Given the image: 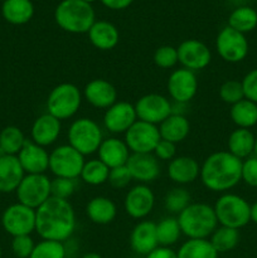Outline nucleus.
Returning <instances> with one entry per match:
<instances>
[{
  "instance_id": "obj_1",
  "label": "nucleus",
  "mask_w": 257,
  "mask_h": 258,
  "mask_svg": "<svg viewBox=\"0 0 257 258\" xmlns=\"http://www.w3.org/2000/svg\"><path fill=\"white\" fill-rule=\"evenodd\" d=\"M75 229V209L68 201L50 197L35 209V231L42 239L65 242Z\"/></svg>"
},
{
  "instance_id": "obj_2",
  "label": "nucleus",
  "mask_w": 257,
  "mask_h": 258,
  "mask_svg": "<svg viewBox=\"0 0 257 258\" xmlns=\"http://www.w3.org/2000/svg\"><path fill=\"white\" fill-rule=\"evenodd\" d=\"M199 176L209 190H229L242 180V160L229 151H217L204 160Z\"/></svg>"
},
{
  "instance_id": "obj_3",
  "label": "nucleus",
  "mask_w": 257,
  "mask_h": 258,
  "mask_svg": "<svg viewBox=\"0 0 257 258\" xmlns=\"http://www.w3.org/2000/svg\"><path fill=\"white\" fill-rule=\"evenodd\" d=\"M181 233L189 239H207L218 228L213 207L206 203H190L178 214Z\"/></svg>"
},
{
  "instance_id": "obj_4",
  "label": "nucleus",
  "mask_w": 257,
  "mask_h": 258,
  "mask_svg": "<svg viewBox=\"0 0 257 258\" xmlns=\"http://www.w3.org/2000/svg\"><path fill=\"white\" fill-rule=\"evenodd\" d=\"M54 19L66 32L82 34L88 33L95 23V12L91 4L82 0H63L55 8Z\"/></svg>"
},
{
  "instance_id": "obj_5",
  "label": "nucleus",
  "mask_w": 257,
  "mask_h": 258,
  "mask_svg": "<svg viewBox=\"0 0 257 258\" xmlns=\"http://www.w3.org/2000/svg\"><path fill=\"white\" fill-rule=\"evenodd\" d=\"M214 213L221 226L239 229L251 221V206L237 194H223L214 204Z\"/></svg>"
},
{
  "instance_id": "obj_6",
  "label": "nucleus",
  "mask_w": 257,
  "mask_h": 258,
  "mask_svg": "<svg viewBox=\"0 0 257 258\" xmlns=\"http://www.w3.org/2000/svg\"><path fill=\"white\" fill-rule=\"evenodd\" d=\"M82 102V95L73 83H60L55 86L47 98L48 113L59 121L67 120L77 113Z\"/></svg>"
},
{
  "instance_id": "obj_7",
  "label": "nucleus",
  "mask_w": 257,
  "mask_h": 258,
  "mask_svg": "<svg viewBox=\"0 0 257 258\" xmlns=\"http://www.w3.org/2000/svg\"><path fill=\"white\" fill-rule=\"evenodd\" d=\"M68 141L70 145L78 153L91 155L96 153L102 144V131L97 122L87 117L78 118L73 121L68 130Z\"/></svg>"
},
{
  "instance_id": "obj_8",
  "label": "nucleus",
  "mask_w": 257,
  "mask_h": 258,
  "mask_svg": "<svg viewBox=\"0 0 257 258\" xmlns=\"http://www.w3.org/2000/svg\"><path fill=\"white\" fill-rule=\"evenodd\" d=\"M85 163V156L70 144L58 146L49 154V170L57 178L77 179Z\"/></svg>"
},
{
  "instance_id": "obj_9",
  "label": "nucleus",
  "mask_w": 257,
  "mask_h": 258,
  "mask_svg": "<svg viewBox=\"0 0 257 258\" xmlns=\"http://www.w3.org/2000/svg\"><path fill=\"white\" fill-rule=\"evenodd\" d=\"M18 203L38 209L50 198V179L45 174L24 175L17 188Z\"/></svg>"
},
{
  "instance_id": "obj_10",
  "label": "nucleus",
  "mask_w": 257,
  "mask_h": 258,
  "mask_svg": "<svg viewBox=\"0 0 257 258\" xmlns=\"http://www.w3.org/2000/svg\"><path fill=\"white\" fill-rule=\"evenodd\" d=\"M2 224L10 236H30L35 231V209L22 203L12 204L3 213Z\"/></svg>"
},
{
  "instance_id": "obj_11",
  "label": "nucleus",
  "mask_w": 257,
  "mask_h": 258,
  "mask_svg": "<svg viewBox=\"0 0 257 258\" xmlns=\"http://www.w3.org/2000/svg\"><path fill=\"white\" fill-rule=\"evenodd\" d=\"M161 140L159 127L153 123L138 120L125 133V143L134 154L154 153Z\"/></svg>"
},
{
  "instance_id": "obj_12",
  "label": "nucleus",
  "mask_w": 257,
  "mask_h": 258,
  "mask_svg": "<svg viewBox=\"0 0 257 258\" xmlns=\"http://www.w3.org/2000/svg\"><path fill=\"white\" fill-rule=\"evenodd\" d=\"M216 48L223 60L228 63L242 62L248 54V42L242 33L226 27L219 32L216 39Z\"/></svg>"
},
{
  "instance_id": "obj_13",
  "label": "nucleus",
  "mask_w": 257,
  "mask_h": 258,
  "mask_svg": "<svg viewBox=\"0 0 257 258\" xmlns=\"http://www.w3.org/2000/svg\"><path fill=\"white\" fill-rule=\"evenodd\" d=\"M138 120L158 125L171 115V105L168 98L159 93H149L143 96L135 103Z\"/></svg>"
},
{
  "instance_id": "obj_14",
  "label": "nucleus",
  "mask_w": 257,
  "mask_h": 258,
  "mask_svg": "<svg viewBox=\"0 0 257 258\" xmlns=\"http://www.w3.org/2000/svg\"><path fill=\"white\" fill-rule=\"evenodd\" d=\"M178 60L183 68L190 71L204 70L212 60V53L203 42L198 39H186L179 44Z\"/></svg>"
},
{
  "instance_id": "obj_15",
  "label": "nucleus",
  "mask_w": 257,
  "mask_h": 258,
  "mask_svg": "<svg viewBox=\"0 0 257 258\" xmlns=\"http://www.w3.org/2000/svg\"><path fill=\"white\" fill-rule=\"evenodd\" d=\"M198 91V80L193 71L180 68L175 70L168 80V92L174 101L185 103L193 100Z\"/></svg>"
},
{
  "instance_id": "obj_16",
  "label": "nucleus",
  "mask_w": 257,
  "mask_h": 258,
  "mask_svg": "<svg viewBox=\"0 0 257 258\" xmlns=\"http://www.w3.org/2000/svg\"><path fill=\"white\" fill-rule=\"evenodd\" d=\"M155 204L153 190L145 184H139L127 191L123 202L125 211L131 218L143 219L151 213Z\"/></svg>"
},
{
  "instance_id": "obj_17",
  "label": "nucleus",
  "mask_w": 257,
  "mask_h": 258,
  "mask_svg": "<svg viewBox=\"0 0 257 258\" xmlns=\"http://www.w3.org/2000/svg\"><path fill=\"white\" fill-rule=\"evenodd\" d=\"M138 121L135 106L125 101H118L106 110L103 116L105 127L110 133H126Z\"/></svg>"
},
{
  "instance_id": "obj_18",
  "label": "nucleus",
  "mask_w": 257,
  "mask_h": 258,
  "mask_svg": "<svg viewBox=\"0 0 257 258\" xmlns=\"http://www.w3.org/2000/svg\"><path fill=\"white\" fill-rule=\"evenodd\" d=\"M131 178L140 183H150L160 175L159 160L153 153L149 154H130L126 163Z\"/></svg>"
},
{
  "instance_id": "obj_19",
  "label": "nucleus",
  "mask_w": 257,
  "mask_h": 258,
  "mask_svg": "<svg viewBox=\"0 0 257 258\" xmlns=\"http://www.w3.org/2000/svg\"><path fill=\"white\" fill-rule=\"evenodd\" d=\"M18 160L24 173L44 174L49 169V154L43 146L27 140L18 154Z\"/></svg>"
},
{
  "instance_id": "obj_20",
  "label": "nucleus",
  "mask_w": 257,
  "mask_h": 258,
  "mask_svg": "<svg viewBox=\"0 0 257 258\" xmlns=\"http://www.w3.org/2000/svg\"><path fill=\"white\" fill-rule=\"evenodd\" d=\"M130 246L135 253L148 256L159 247L156 236V223L150 221L139 222L130 236Z\"/></svg>"
},
{
  "instance_id": "obj_21",
  "label": "nucleus",
  "mask_w": 257,
  "mask_h": 258,
  "mask_svg": "<svg viewBox=\"0 0 257 258\" xmlns=\"http://www.w3.org/2000/svg\"><path fill=\"white\" fill-rule=\"evenodd\" d=\"M83 95L88 103L97 108H108L117 102V91L115 86L102 78L90 81L83 90Z\"/></svg>"
},
{
  "instance_id": "obj_22",
  "label": "nucleus",
  "mask_w": 257,
  "mask_h": 258,
  "mask_svg": "<svg viewBox=\"0 0 257 258\" xmlns=\"http://www.w3.org/2000/svg\"><path fill=\"white\" fill-rule=\"evenodd\" d=\"M60 121L52 116L50 113H44L40 115L37 120L33 122L30 135H32V141L37 145L49 146L58 139L60 134Z\"/></svg>"
},
{
  "instance_id": "obj_23",
  "label": "nucleus",
  "mask_w": 257,
  "mask_h": 258,
  "mask_svg": "<svg viewBox=\"0 0 257 258\" xmlns=\"http://www.w3.org/2000/svg\"><path fill=\"white\" fill-rule=\"evenodd\" d=\"M98 159L108 166V169L126 165L130 156V150L125 141L116 138L106 139L98 148Z\"/></svg>"
},
{
  "instance_id": "obj_24",
  "label": "nucleus",
  "mask_w": 257,
  "mask_h": 258,
  "mask_svg": "<svg viewBox=\"0 0 257 258\" xmlns=\"http://www.w3.org/2000/svg\"><path fill=\"white\" fill-rule=\"evenodd\" d=\"M23 178L24 170L17 155H5L0 158V193L15 191Z\"/></svg>"
},
{
  "instance_id": "obj_25",
  "label": "nucleus",
  "mask_w": 257,
  "mask_h": 258,
  "mask_svg": "<svg viewBox=\"0 0 257 258\" xmlns=\"http://www.w3.org/2000/svg\"><path fill=\"white\" fill-rule=\"evenodd\" d=\"M168 175L176 184H190L201 175V166L190 156H176L169 163Z\"/></svg>"
},
{
  "instance_id": "obj_26",
  "label": "nucleus",
  "mask_w": 257,
  "mask_h": 258,
  "mask_svg": "<svg viewBox=\"0 0 257 258\" xmlns=\"http://www.w3.org/2000/svg\"><path fill=\"white\" fill-rule=\"evenodd\" d=\"M88 38L93 47L100 50H110L117 45L120 40L118 30L112 23L106 20H98L93 23L88 30Z\"/></svg>"
},
{
  "instance_id": "obj_27",
  "label": "nucleus",
  "mask_w": 257,
  "mask_h": 258,
  "mask_svg": "<svg viewBox=\"0 0 257 258\" xmlns=\"http://www.w3.org/2000/svg\"><path fill=\"white\" fill-rule=\"evenodd\" d=\"M159 133H160V138L163 140L178 144L185 140L186 136L189 135L190 123L183 115H173L171 113L166 120H164L160 123Z\"/></svg>"
},
{
  "instance_id": "obj_28",
  "label": "nucleus",
  "mask_w": 257,
  "mask_h": 258,
  "mask_svg": "<svg viewBox=\"0 0 257 258\" xmlns=\"http://www.w3.org/2000/svg\"><path fill=\"white\" fill-rule=\"evenodd\" d=\"M86 213L91 222L96 224H108L116 218L117 208L110 198L106 197H95L88 202L86 207Z\"/></svg>"
},
{
  "instance_id": "obj_29",
  "label": "nucleus",
  "mask_w": 257,
  "mask_h": 258,
  "mask_svg": "<svg viewBox=\"0 0 257 258\" xmlns=\"http://www.w3.org/2000/svg\"><path fill=\"white\" fill-rule=\"evenodd\" d=\"M3 17L14 25H22L29 22L34 14V7L30 0H7L2 8Z\"/></svg>"
},
{
  "instance_id": "obj_30",
  "label": "nucleus",
  "mask_w": 257,
  "mask_h": 258,
  "mask_svg": "<svg viewBox=\"0 0 257 258\" xmlns=\"http://www.w3.org/2000/svg\"><path fill=\"white\" fill-rule=\"evenodd\" d=\"M254 138L253 134L249 128H237L229 135L228 138V151L238 159L249 158L254 149Z\"/></svg>"
},
{
  "instance_id": "obj_31",
  "label": "nucleus",
  "mask_w": 257,
  "mask_h": 258,
  "mask_svg": "<svg viewBox=\"0 0 257 258\" xmlns=\"http://www.w3.org/2000/svg\"><path fill=\"white\" fill-rule=\"evenodd\" d=\"M229 116L239 128H251L257 123V103L243 98L232 105Z\"/></svg>"
},
{
  "instance_id": "obj_32",
  "label": "nucleus",
  "mask_w": 257,
  "mask_h": 258,
  "mask_svg": "<svg viewBox=\"0 0 257 258\" xmlns=\"http://www.w3.org/2000/svg\"><path fill=\"white\" fill-rule=\"evenodd\" d=\"M178 258H218L209 239H188L176 252Z\"/></svg>"
},
{
  "instance_id": "obj_33",
  "label": "nucleus",
  "mask_w": 257,
  "mask_h": 258,
  "mask_svg": "<svg viewBox=\"0 0 257 258\" xmlns=\"http://www.w3.org/2000/svg\"><path fill=\"white\" fill-rule=\"evenodd\" d=\"M228 27L237 32L248 33L257 27V12L249 7H239L231 13Z\"/></svg>"
},
{
  "instance_id": "obj_34",
  "label": "nucleus",
  "mask_w": 257,
  "mask_h": 258,
  "mask_svg": "<svg viewBox=\"0 0 257 258\" xmlns=\"http://www.w3.org/2000/svg\"><path fill=\"white\" fill-rule=\"evenodd\" d=\"M239 238L241 236L238 229L221 226L213 232L209 241L218 253H224L236 248L239 243Z\"/></svg>"
},
{
  "instance_id": "obj_35",
  "label": "nucleus",
  "mask_w": 257,
  "mask_h": 258,
  "mask_svg": "<svg viewBox=\"0 0 257 258\" xmlns=\"http://www.w3.org/2000/svg\"><path fill=\"white\" fill-rule=\"evenodd\" d=\"M156 236L160 247H170L179 241L181 236V229L178 218L166 217L156 224Z\"/></svg>"
},
{
  "instance_id": "obj_36",
  "label": "nucleus",
  "mask_w": 257,
  "mask_h": 258,
  "mask_svg": "<svg viewBox=\"0 0 257 258\" xmlns=\"http://www.w3.org/2000/svg\"><path fill=\"white\" fill-rule=\"evenodd\" d=\"M25 141L24 134L17 126H7L0 133V148L5 155H18Z\"/></svg>"
},
{
  "instance_id": "obj_37",
  "label": "nucleus",
  "mask_w": 257,
  "mask_h": 258,
  "mask_svg": "<svg viewBox=\"0 0 257 258\" xmlns=\"http://www.w3.org/2000/svg\"><path fill=\"white\" fill-rule=\"evenodd\" d=\"M108 166H106L100 159H93L85 163L81 178L88 185H101L108 180Z\"/></svg>"
},
{
  "instance_id": "obj_38",
  "label": "nucleus",
  "mask_w": 257,
  "mask_h": 258,
  "mask_svg": "<svg viewBox=\"0 0 257 258\" xmlns=\"http://www.w3.org/2000/svg\"><path fill=\"white\" fill-rule=\"evenodd\" d=\"M190 194L184 188H174L164 198V207L168 212L179 214L190 204Z\"/></svg>"
},
{
  "instance_id": "obj_39",
  "label": "nucleus",
  "mask_w": 257,
  "mask_h": 258,
  "mask_svg": "<svg viewBox=\"0 0 257 258\" xmlns=\"http://www.w3.org/2000/svg\"><path fill=\"white\" fill-rule=\"evenodd\" d=\"M29 258H66V248L63 242L43 239L35 244Z\"/></svg>"
},
{
  "instance_id": "obj_40",
  "label": "nucleus",
  "mask_w": 257,
  "mask_h": 258,
  "mask_svg": "<svg viewBox=\"0 0 257 258\" xmlns=\"http://www.w3.org/2000/svg\"><path fill=\"white\" fill-rule=\"evenodd\" d=\"M219 97L223 102L228 103L231 106L243 100L244 93L242 82L236 80H228L222 83L221 88H219Z\"/></svg>"
},
{
  "instance_id": "obj_41",
  "label": "nucleus",
  "mask_w": 257,
  "mask_h": 258,
  "mask_svg": "<svg viewBox=\"0 0 257 258\" xmlns=\"http://www.w3.org/2000/svg\"><path fill=\"white\" fill-rule=\"evenodd\" d=\"M76 186H77L76 179L57 178L55 176L53 180H50V196L54 197V198L68 201V198H71L76 191Z\"/></svg>"
},
{
  "instance_id": "obj_42",
  "label": "nucleus",
  "mask_w": 257,
  "mask_h": 258,
  "mask_svg": "<svg viewBox=\"0 0 257 258\" xmlns=\"http://www.w3.org/2000/svg\"><path fill=\"white\" fill-rule=\"evenodd\" d=\"M153 59L154 63L159 68L169 70V68H173L179 62L178 50H176V48L171 47V45H161L155 50Z\"/></svg>"
},
{
  "instance_id": "obj_43",
  "label": "nucleus",
  "mask_w": 257,
  "mask_h": 258,
  "mask_svg": "<svg viewBox=\"0 0 257 258\" xmlns=\"http://www.w3.org/2000/svg\"><path fill=\"white\" fill-rule=\"evenodd\" d=\"M34 241L30 236L13 237L12 251L18 258H29L34 249Z\"/></svg>"
},
{
  "instance_id": "obj_44",
  "label": "nucleus",
  "mask_w": 257,
  "mask_h": 258,
  "mask_svg": "<svg viewBox=\"0 0 257 258\" xmlns=\"http://www.w3.org/2000/svg\"><path fill=\"white\" fill-rule=\"evenodd\" d=\"M131 180H133V178H131V174L126 165L110 169L107 181L111 184V186H113V188L116 189L125 188V186H127L128 184H130Z\"/></svg>"
},
{
  "instance_id": "obj_45",
  "label": "nucleus",
  "mask_w": 257,
  "mask_h": 258,
  "mask_svg": "<svg viewBox=\"0 0 257 258\" xmlns=\"http://www.w3.org/2000/svg\"><path fill=\"white\" fill-rule=\"evenodd\" d=\"M242 180L249 186L257 188V158L249 156L242 161Z\"/></svg>"
},
{
  "instance_id": "obj_46",
  "label": "nucleus",
  "mask_w": 257,
  "mask_h": 258,
  "mask_svg": "<svg viewBox=\"0 0 257 258\" xmlns=\"http://www.w3.org/2000/svg\"><path fill=\"white\" fill-rule=\"evenodd\" d=\"M241 82L242 87H243L244 98L257 103V68L249 71Z\"/></svg>"
},
{
  "instance_id": "obj_47",
  "label": "nucleus",
  "mask_w": 257,
  "mask_h": 258,
  "mask_svg": "<svg viewBox=\"0 0 257 258\" xmlns=\"http://www.w3.org/2000/svg\"><path fill=\"white\" fill-rule=\"evenodd\" d=\"M175 144L161 139L158 143V145H156L153 154L159 160H173L175 158Z\"/></svg>"
},
{
  "instance_id": "obj_48",
  "label": "nucleus",
  "mask_w": 257,
  "mask_h": 258,
  "mask_svg": "<svg viewBox=\"0 0 257 258\" xmlns=\"http://www.w3.org/2000/svg\"><path fill=\"white\" fill-rule=\"evenodd\" d=\"M145 258H178V254H176L175 251L170 248V247H160L154 249L153 252L145 256Z\"/></svg>"
},
{
  "instance_id": "obj_49",
  "label": "nucleus",
  "mask_w": 257,
  "mask_h": 258,
  "mask_svg": "<svg viewBox=\"0 0 257 258\" xmlns=\"http://www.w3.org/2000/svg\"><path fill=\"white\" fill-rule=\"evenodd\" d=\"M105 7L112 10H122L130 7L134 0H101Z\"/></svg>"
},
{
  "instance_id": "obj_50",
  "label": "nucleus",
  "mask_w": 257,
  "mask_h": 258,
  "mask_svg": "<svg viewBox=\"0 0 257 258\" xmlns=\"http://www.w3.org/2000/svg\"><path fill=\"white\" fill-rule=\"evenodd\" d=\"M251 221L257 224V202L251 206Z\"/></svg>"
},
{
  "instance_id": "obj_51",
  "label": "nucleus",
  "mask_w": 257,
  "mask_h": 258,
  "mask_svg": "<svg viewBox=\"0 0 257 258\" xmlns=\"http://www.w3.org/2000/svg\"><path fill=\"white\" fill-rule=\"evenodd\" d=\"M82 258H102V257H101L98 253H96V252H88V253L83 254Z\"/></svg>"
},
{
  "instance_id": "obj_52",
  "label": "nucleus",
  "mask_w": 257,
  "mask_h": 258,
  "mask_svg": "<svg viewBox=\"0 0 257 258\" xmlns=\"http://www.w3.org/2000/svg\"><path fill=\"white\" fill-rule=\"evenodd\" d=\"M253 153H254V156L257 158V138H256V141H254V149H253Z\"/></svg>"
},
{
  "instance_id": "obj_53",
  "label": "nucleus",
  "mask_w": 257,
  "mask_h": 258,
  "mask_svg": "<svg viewBox=\"0 0 257 258\" xmlns=\"http://www.w3.org/2000/svg\"><path fill=\"white\" fill-rule=\"evenodd\" d=\"M3 156H5V153L2 150V148H0V158H3Z\"/></svg>"
},
{
  "instance_id": "obj_54",
  "label": "nucleus",
  "mask_w": 257,
  "mask_h": 258,
  "mask_svg": "<svg viewBox=\"0 0 257 258\" xmlns=\"http://www.w3.org/2000/svg\"><path fill=\"white\" fill-rule=\"evenodd\" d=\"M82 2L88 3V4H91V3H92V2H96V0H82Z\"/></svg>"
},
{
  "instance_id": "obj_55",
  "label": "nucleus",
  "mask_w": 257,
  "mask_h": 258,
  "mask_svg": "<svg viewBox=\"0 0 257 258\" xmlns=\"http://www.w3.org/2000/svg\"><path fill=\"white\" fill-rule=\"evenodd\" d=\"M0 258H2V247H0Z\"/></svg>"
},
{
  "instance_id": "obj_56",
  "label": "nucleus",
  "mask_w": 257,
  "mask_h": 258,
  "mask_svg": "<svg viewBox=\"0 0 257 258\" xmlns=\"http://www.w3.org/2000/svg\"><path fill=\"white\" fill-rule=\"evenodd\" d=\"M3 2H7V0H3Z\"/></svg>"
}]
</instances>
